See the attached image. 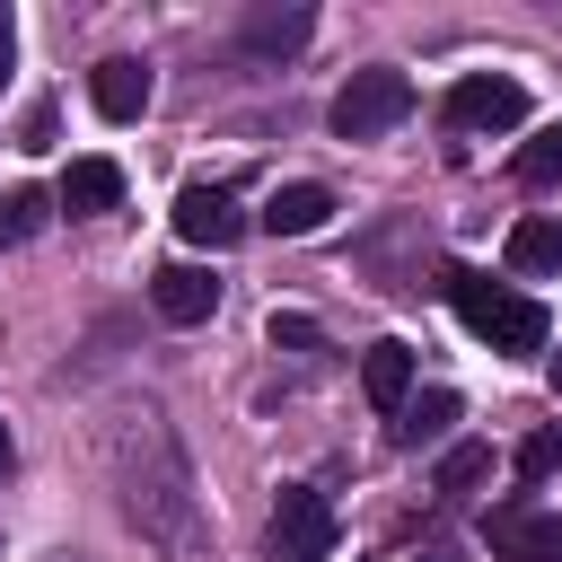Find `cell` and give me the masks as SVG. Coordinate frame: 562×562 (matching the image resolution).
<instances>
[{
    "instance_id": "obj_1",
    "label": "cell",
    "mask_w": 562,
    "mask_h": 562,
    "mask_svg": "<svg viewBox=\"0 0 562 562\" xmlns=\"http://www.w3.org/2000/svg\"><path fill=\"white\" fill-rule=\"evenodd\" d=\"M448 307H457L492 351H544V307L518 299V290H501V281H483V272H465V263H448Z\"/></svg>"
},
{
    "instance_id": "obj_2",
    "label": "cell",
    "mask_w": 562,
    "mask_h": 562,
    "mask_svg": "<svg viewBox=\"0 0 562 562\" xmlns=\"http://www.w3.org/2000/svg\"><path fill=\"white\" fill-rule=\"evenodd\" d=\"M404 114H413V79L378 61V70H351V79L334 88V114H325V123H334L342 140H378V132H395Z\"/></svg>"
},
{
    "instance_id": "obj_3",
    "label": "cell",
    "mask_w": 562,
    "mask_h": 562,
    "mask_svg": "<svg viewBox=\"0 0 562 562\" xmlns=\"http://www.w3.org/2000/svg\"><path fill=\"white\" fill-rule=\"evenodd\" d=\"M325 553H334V509H325V492L281 483V501H272V562H325Z\"/></svg>"
},
{
    "instance_id": "obj_4",
    "label": "cell",
    "mask_w": 562,
    "mask_h": 562,
    "mask_svg": "<svg viewBox=\"0 0 562 562\" xmlns=\"http://www.w3.org/2000/svg\"><path fill=\"white\" fill-rule=\"evenodd\" d=\"M518 123H527V88L518 79L474 70V79L448 88V132H518Z\"/></svg>"
},
{
    "instance_id": "obj_5",
    "label": "cell",
    "mask_w": 562,
    "mask_h": 562,
    "mask_svg": "<svg viewBox=\"0 0 562 562\" xmlns=\"http://www.w3.org/2000/svg\"><path fill=\"white\" fill-rule=\"evenodd\" d=\"M176 228H184L193 246H211V255H220V246H237V237H246V211H237V193H228V184H184V193H176Z\"/></svg>"
},
{
    "instance_id": "obj_6",
    "label": "cell",
    "mask_w": 562,
    "mask_h": 562,
    "mask_svg": "<svg viewBox=\"0 0 562 562\" xmlns=\"http://www.w3.org/2000/svg\"><path fill=\"white\" fill-rule=\"evenodd\" d=\"M483 536H492V553H501V562H562V518H536L527 501L492 509V518H483Z\"/></svg>"
},
{
    "instance_id": "obj_7",
    "label": "cell",
    "mask_w": 562,
    "mask_h": 562,
    "mask_svg": "<svg viewBox=\"0 0 562 562\" xmlns=\"http://www.w3.org/2000/svg\"><path fill=\"white\" fill-rule=\"evenodd\" d=\"M149 307H158L167 325H202V316L220 307V281H211L202 263H158V272H149Z\"/></svg>"
},
{
    "instance_id": "obj_8",
    "label": "cell",
    "mask_w": 562,
    "mask_h": 562,
    "mask_svg": "<svg viewBox=\"0 0 562 562\" xmlns=\"http://www.w3.org/2000/svg\"><path fill=\"white\" fill-rule=\"evenodd\" d=\"M88 97H97L105 123H140V114H149V61H132V53L97 61V70H88Z\"/></svg>"
},
{
    "instance_id": "obj_9",
    "label": "cell",
    "mask_w": 562,
    "mask_h": 562,
    "mask_svg": "<svg viewBox=\"0 0 562 562\" xmlns=\"http://www.w3.org/2000/svg\"><path fill=\"white\" fill-rule=\"evenodd\" d=\"M70 220H97V211H114L123 202V167L114 158H70V176H61V193H53Z\"/></svg>"
},
{
    "instance_id": "obj_10",
    "label": "cell",
    "mask_w": 562,
    "mask_h": 562,
    "mask_svg": "<svg viewBox=\"0 0 562 562\" xmlns=\"http://www.w3.org/2000/svg\"><path fill=\"white\" fill-rule=\"evenodd\" d=\"M255 220H263L272 237H316V228L334 220V193H325V184H281V193H272Z\"/></svg>"
},
{
    "instance_id": "obj_11",
    "label": "cell",
    "mask_w": 562,
    "mask_h": 562,
    "mask_svg": "<svg viewBox=\"0 0 562 562\" xmlns=\"http://www.w3.org/2000/svg\"><path fill=\"white\" fill-rule=\"evenodd\" d=\"M386 430H395V448H439V439L457 430V395H448V386H430V395H404Z\"/></svg>"
},
{
    "instance_id": "obj_12",
    "label": "cell",
    "mask_w": 562,
    "mask_h": 562,
    "mask_svg": "<svg viewBox=\"0 0 562 562\" xmlns=\"http://www.w3.org/2000/svg\"><path fill=\"white\" fill-rule=\"evenodd\" d=\"M360 386H369L378 413H395V404L413 395V342H369V351H360Z\"/></svg>"
},
{
    "instance_id": "obj_13",
    "label": "cell",
    "mask_w": 562,
    "mask_h": 562,
    "mask_svg": "<svg viewBox=\"0 0 562 562\" xmlns=\"http://www.w3.org/2000/svg\"><path fill=\"white\" fill-rule=\"evenodd\" d=\"M307 35H316V9H255V18H246V53H263V61L299 53Z\"/></svg>"
},
{
    "instance_id": "obj_14",
    "label": "cell",
    "mask_w": 562,
    "mask_h": 562,
    "mask_svg": "<svg viewBox=\"0 0 562 562\" xmlns=\"http://www.w3.org/2000/svg\"><path fill=\"white\" fill-rule=\"evenodd\" d=\"M509 176H518L527 193H553V184H562V123L527 132V140H518V158H509Z\"/></svg>"
},
{
    "instance_id": "obj_15",
    "label": "cell",
    "mask_w": 562,
    "mask_h": 562,
    "mask_svg": "<svg viewBox=\"0 0 562 562\" xmlns=\"http://www.w3.org/2000/svg\"><path fill=\"white\" fill-rule=\"evenodd\" d=\"M44 220H53V193H35V184H0V246H26Z\"/></svg>"
},
{
    "instance_id": "obj_16",
    "label": "cell",
    "mask_w": 562,
    "mask_h": 562,
    "mask_svg": "<svg viewBox=\"0 0 562 562\" xmlns=\"http://www.w3.org/2000/svg\"><path fill=\"white\" fill-rule=\"evenodd\" d=\"M509 263L518 272H562V228L553 220H518L509 228Z\"/></svg>"
},
{
    "instance_id": "obj_17",
    "label": "cell",
    "mask_w": 562,
    "mask_h": 562,
    "mask_svg": "<svg viewBox=\"0 0 562 562\" xmlns=\"http://www.w3.org/2000/svg\"><path fill=\"white\" fill-rule=\"evenodd\" d=\"M483 474H492V448H483V439H457V448L439 457V492H474Z\"/></svg>"
},
{
    "instance_id": "obj_18",
    "label": "cell",
    "mask_w": 562,
    "mask_h": 562,
    "mask_svg": "<svg viewBox=\"0 0 562 562\" xmlns=\"http://www.w3.org/2000/svg\"><path fill=\"white\" fill-rule=\"evenodd\" d=\"M272 351H316V325L307 316H272Z\"/></svg>"
},
{
    "instance_id": "obj_19",
    "label": "cell",
    "mask_w": 562,
    "mask_h": 562,
    "mask_svg": "<svg viewBox=\"0 0 562 562\" xmlns=\"http://www.w3.org/2000/svg\"><path fill=\"white\" fill-rule=\"evenodd\" d=\"M9 44H18V18H9V9H0V61H9Z\"/></svg>"
},
{
    "instance_id": "obj_20",
    "label": "cell",
    "mask_w": 562,
    "mask_h": 562,
    "mask_svg": "<svg viewBox=\"0 0 562 562\" xmlns=\"http://www.w3.org/2000/svg\"><path fill=\"white\" fill-rule=\"evenodd\" d=\"M9 465H18V448H9V422H0V474H9Z\"/></svg>"
},
{
    "instance_id": "obj_21",
    "label": "cell",
    "mask_w": 562,
    "mask_h": 562,
    "mask_svg": "<svg viewBox=\"0 0 562 562\" xmlns=\"http://www.w3.org/2000/svg\"><path fill=\"white\" fill-rule=\"evenodd\" d=\"M544 457H553V465H562V430H544Z\"/></svg>"
},
{
    "instance_id": "obj_22",
    "label": "cell",
    "mask_w": 562,
    "mask_h": 562,
    "mask_svg": "<svg viewBox=\"0 0 562 562\" xmlns=\"http://www.w3.org/2000/svg\"><path fill=\"white\" fill-rule=\"evenodd\" d=\"M544 378H553V395H562V351H553V360H544Z\"/></svg>"
}]
</instances>
